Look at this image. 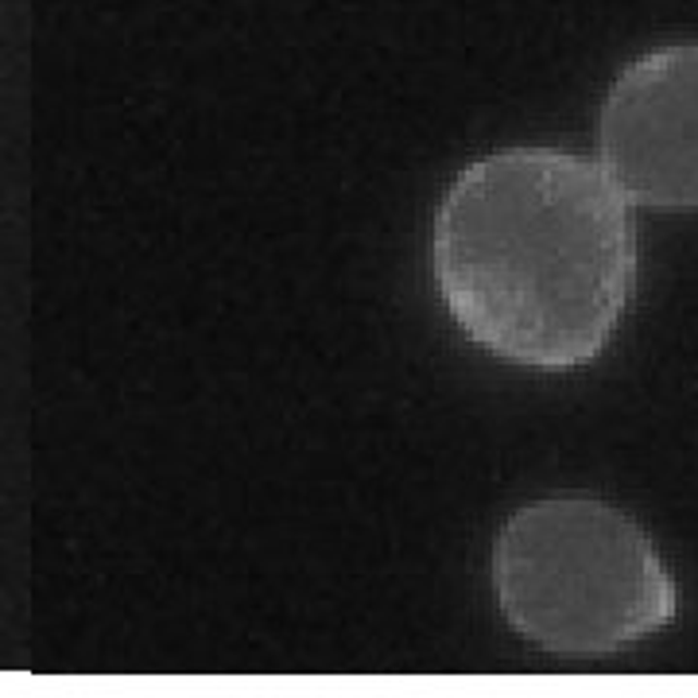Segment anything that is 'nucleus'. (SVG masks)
<instances>
[{
	"label": "nucleus",
	"mask_w": 698,
	"mask_h": 698,
	"mask_svg": "<svg viewBox=\"0 0 698 698\" xmlns=\"http://www.w3.org/2000/svg\"><path fill=\"white\" fill-rule=\"evenodd\" d=\"M431 272L469 342L528 369H575L625 319L637 230L593 160L504 148L446 186L431 225Z\"/></svg>",
	"instance_id": "1"
},
{
	"label": "nucleus",
	"mask_w": 698,
	"mask_h": 698,
	"mask_svg": "<svg viewBox=\"0 0 698 698\" xmlns=\"http://www.w3.org/2000/svg\"><path fill=\"white\" fill-rule=\"evenodd\" d=\"M598 168L628 206H698V44L640 54L617 74L598 121Z\"/></svg>",
	"instance_id": "3"
},
{
	"label": "nucleus",
	"mask_w": 698,
	"mask_h": 698,
	"mask_svg": "<svg viewBox=\"0 0 698 698\" xmlns=\"http://www.w3.org/2000/svg\"><path fill=\"white\" fill-rule=\"evenodd\" d=\"M493 590L524 640L563 656L617 652L668 628L679 610L652 536L590 497L516 509L497 531Z\"/></svg>",
	"instance_id": "2"
}]
</instances>
